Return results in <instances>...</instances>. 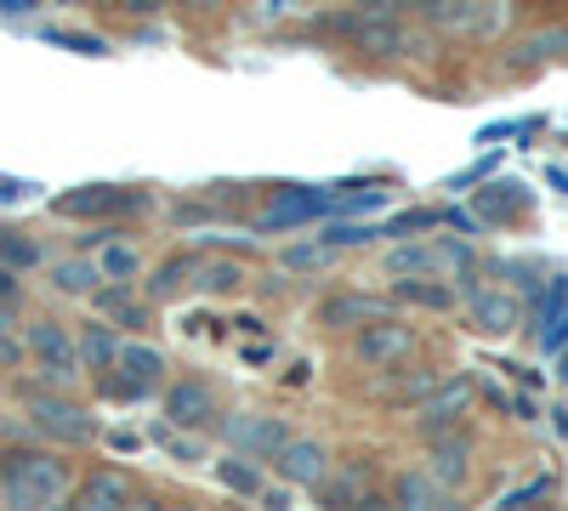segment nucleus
Wrapping results in <instances>:
<instances>
[{"label": "nucleus", "instance_id": "9d476101", "mask_svg": "<svg viewBox=\"0 0 568 511\" xmlns=\"http://www.w3.org/2000/svg\"><path fill=\"white\" fill-rule=\"evenodd\" d=\"M466 403H471V387H466V381H449V387H444V398H433V403L420 409V432H426V438L455 432V421L466 415Z\"/></svg>", "mask_w": 568, "mask_h": 511}, {"label": "nucleus", "instance_id": "5701e85b", "mask_svg": "<svg viewBox=\"0 0 568 511\" xmlns=\"http://www.w3.org/2000/svg\"><path fill=\"white\" fill-rule=\"evenodd\" d=\"M200 267V256H171V262H160V273H154V296H176L182 285H187V273Z\"/></svg>", "mask_w": 568, "mask_h": 511}, {"label": "nucleus", "instance_id": "20e7f679", "mask_svg": "<svg viewBox=\"0 0 568 511\" xmlns=\"http://www.w3.org/2000/svg\"><path fill=\"white\" fill-rule=\"evenodd\" d=\"M415 352V336L404 330V324H364L358 330V341H353V358L358 364H375V369H393L398 358H409Z\"/></svg>", "mask_w": 568, "mask_h": 511}, {"label": "nucleus", "instance_id": "39448f33", "mask_svg": "<svg viewBox=\"0 0 568 511\" xmlns=\"http://www.w3.org/2000/svg\"><path fill=\"white\" fill-rule=\"evenodd\" d=\"M222 432H227L233 449H245L256 460H278V449L291 443V438H284V427L267 421V415H233V421H222Z\"/></svg>", "mask_w": 568, "mask_h": 511}, {"label": "nucleus", "instance_id": "dca6fc26", "mask_svg": "<svg viewBox=\"0 0 568 511\" xmlns=\"http://www.w3.org/2000/svg\"><path fill=\"white\" fill-rule=\"evenodd\" d=\"M347 29H353V34H358V40L369 45V52H375V58H393V45L404 40L393 18H353Z\"/></svg>", "mask_w": 568, "mask_h": 511}, {"label": "nucleus", "instance_id": "a878e982", "mask_svg": "<svg viewBox=\"0 0 568 511\" xmlns=\"http://www.w3.org/2000/svg\"><path fill=\"white\" fill-rule=\"evenodd\" d=\"M23 358H29L23 336H12V330H0V369H18Z\"/></svg>", "mask_w": 568, "mask_h": 511}, {"label": "nucleus", "instance_id": "1a4fd4ad", "mask_svg": "<svg viewBox=\"0 0 568 511\" xmlns=\"http://www.w3.org/2000/svg\"><path fill=\"white\" fill-rule=\"evenodd\" d=\"M278 472L291 478V483H302V489H318L324 483V449L307 443V438H291V443L278 449Z\"/></svg>", "mask_w": 568, "mask_h": 511}, {"label": "nucleus", "instance_id": "c85d7f7f", "mask_svg": "<svg viewBox=\"0 0 568 511\" xmlns=\"http://www.w3.org/2000/svg\"><path fill=\"white\" fill-rule=\"evenodd\" d=\"M284 262H291V267H318V262H324V251H302V245H296Z\"/></svg>", "mask_w": 568, "mask_h": 511}, {"label": "nucleus", "instance_id": "f3484780", "mask_svg": "<svg viewBox=\"0 0 568 511\" xmlns=\"http://www.w3.org/2000/svg\"><path fill=\"white\" fill-rule=\"evenodd\" d=\"M364 478H369L364 467H358L353 478H336V483L324 478V483H318V500H324V511H358V500H364Z\"/></svg>", "mask_w": 568, "mask_h": 511}, {"label": "nucleus", "instance_id": "412c9836", "mask_svg": "<svg viewBox=\"0 0 568 511\" xmlns=\"http://www.w3.org/2000/svg\"><path fill=\"white\" fill-rule=\"evenodd\" d=\"M80 358L91 364V369H114L120 364V341L103 330V324H98V330H85V341H80Z\"/></svg>", "mask_w": 568, "mask_h": 511}, {"label": "nucleus", "instance_id": "aec40b11", "mask_svg": "<svg viewBox=\"0 0 568 511\" xmlns=\"http://www.w3.org/2000/svg\"><path fill=\"white\" fill-rule=\"evenodd\" d=\"M136 267H142V256H136L131 245H120V239H109V245H103V256H98V273H103V278H114V285L136 278Z\"/></svg>", "mask_w": 568, "mask_h": 511}, {"label": "nucleus", "instance_id": "a211bd4d", "mask_svg": "<svg viewBox=\"0 0 568 511\" xmlns=\"http://www.w3.org/2000/svg\"><path fill=\"white\" fill-rule=\"evenodd\" d=\"M98 307H103L109 318H120L125 330H142V318H149V313H142V302H136L125 285H109V290H98Z\"/></svg>", "mask_w": 568, "mask_h": 511}, {"label": "nucleus", "instance_id": "6ab92c4d", "mask_svg": "<svg viewBox=\"0 0 568 511\" xmlns=\"http://www.w3.org/2000/svg\"><path fill=\"white\" fill-rule=\"evenodd\" d=\"M216 478L233 489V494H262V472L256 467H245V454H227V460H216Z\"/></svg>", "mask_w": 568, "mask_h": 511}, {"label": "nucleus", "instance_id": "7c9ffc66", "mask_svg": "<svg viewBox=\"0 0 568 511\" xmlns=\"http://www.w3.org/2000/svg\"><path fill=\"white\" fill-rule=\"evenodd\" d=\"M125 511H165V505H160L154 494H131V500H125Z\"/></svg>", "mask_w": 568, "mask_h": 511}, {"label": "nucleus", "instance_id": "473e14b6", "mask_svg": "<svg viewBox=\"0 0 568 511\" xmlns=\"http://www.w3.org/2000/svg\"><path fill=\"white\" fill-rule=\"evenodd\" d=\"M0 330H12V318H7V307H0Z\"/></svg>", "mask_w": 568, "mask_h": 511}, {"label": "nucleus", "instance_id": "bb28decb", "mask_svg": "<svg viewBox=\"0 0 568 511\" xmlns=\"http://www.w3.org/2000/svg\"><path fill=\"white\" fill-rule=\"evenodd\" d=\"M489 216H511V205H517V194H489V200H478Z\"/></svg>", "mask_w": 568, "mask_h": 511}, {"label": "nucleus", "instance_id": "423d86ee", "mask_svg": "<svg viewBox=\"0 0 568 511\" xmlns=\"http://www.w3.org/2000/svg\"><path fill=\"white\" fill-rule=\"evenodd\" d=\"M125 500H131V478L125 472H91L69 494V511H125Z\"/></svg>", "mask_w": 568, "mask_h": 511}, {"label": "nucleus", "instance_id": "0eeeda50", "mask_svg": "<svg viewBox=\"0 0 568 511\" xmlns=\"http://www.w3.org/2000/svg\"><path fill=\"white\" fill-rule=\"evenodd\" d=\"M211 415H216V398H211L205 381H176L165 392V421L171 427H205Z\"/></svg>", "mask_w": 568, "mask_h": 511}, {"label": "nucleus", "instance_id": "7ed1b4c3", "mask_svg": "<svg viewBox=\"0 0 568 511\" xmlns=\"http://www.w3.org/2000/svg\"><path fill=\"white\" fill-rule=\"evenodd\" d=\"M23 347H29L45 369H52L58 381H69L74 369H80V347H74V336L63 330V324H52V318H34V324H29V336H23Z\"/></svg>", "mask_w": 568, "mask_h": 511}, {"label": "nucleus", "instance_id": "2f4dec72", "mask_svg": "<svg viewBox=\"0 0 568 511\" xmlns=\"http://www.w3.org/2000/svg\"><path fill=\"white\" fill-rule=\"evenodd\" d=\"M358 511H393V505H387V500H375V494H364V500H358Z\"/></svg>", "mask_w": 568, "mask_h": 511}, {"label": "nucleus", "instance_id": "ddd939ff", "mask_svg": "<svg viewBox=\"0 0 568 511\" xmlns=\"http://www.w3.org/2000/svg\"><path fill=\"white\" fill-rule=\"evenodd\" d=\"M466 454H471V438H466V432H455L449 443H438V449H433V478L455 489V483L466 478Z\"/></svg>", "mask_w": 568, "mask_h": 511}, {"label": "nucleus", "instance_id": "2eb2a0df", "mask_svg": "<svg viewBox=\"0 0 568 511\" xmlns=\"http://www.w3.org/2000/svg\"><path fill=\"white\" fill-rule=\"evenodd\" d=\"M393 296L409 302V307H433V313H449V307H455V290H449V285H433V278H404Z\"/></svg>", "mask_w": 568, "mask_h": 511}, {"label": "nucleus", "instance_id": "72a5a7b5", "mask_svg": "<svg viewBox=\"0 0 568 511\" xmlns=\"http://www.w3.org/2000/svg\"><path fill=\"white\" fill-rule=\"evenodd\" d=\"M165 511H194V505H187V500H176V505H165Z\"/></svg>", "mask_w": 568, "mask_h": 511}, {"label": "nucleus", "instance_id": "c756f323", "mask_svg": "<svg viewBox=\"0 0 568 511\" xmlns=\"http://www.w3.org/2000/svg\"><path fill=\"white\" fill-rule=\"evenodd\" d=\"M18 296V273H7V267H0V307H7Z\"/></svg>", "mask_w": 568, "mask_h": 511}, {"label": "nucleus", "instance_id": "6e6552de", "mask_svg": "<svg viewBox=\"0 0 568 511\" xmlns=\"http://www.w3.org/2000/svg\"><path fill=\"white\" fill-rule=\"evenodd\" d=\"M142 194H120V188H74L63 194L52 211L58 216H114V211H136Z\"/></svg>", "mask_w": 568, "mask_h": 511}, {"label": "nucleus", "instance_id": "9b49d317", "mask_svg": "<svg viewBox=\"0 0 568 511\" xmlns=\"http://www.w3.org/2000/svg\"><path fill=\"white\" fill-rule=\"evenodd\" d=\"M114 369H125V376H120L125 387L149 392V387H154V381L165 376V352H154V347H131V341H125V347H120V364H114Z\"/></svg>", "mask_w": 568, "mask_h": 511}, {"label": "nucleus", "instance_id": "cd10ccee", "mask_svg": "<svg viewBox=\"0 0 568 511\" xmlns=\"http://www.w3.org/2000/svg\"><path fill=\"white\" fill-rule=\"evenodd\" d=\"M278 358V347L273 341H256V347H245V364H273Z\"/></svg>", "mask_w": 568, "mask_h": 511}, {"label": "nucleus", "instance_id": "4be33fe9", "mask_svg": "<svg viewBox=\"0 0 568 511\" xmlns=\"http://www.w3.org/2000/svg\"><path fill=\"white\" fill-rule=\"evenodd\" d=\"M34 262H40V245L34 239H18L12 227H0V267L18 273V267H34Z\"/></svg>", "mask_w": 568, "mask_h": 511}, {"label": "nucleus", "instance_id": "4468645a", "mask_svg": "<svg viewBox=\"0 0 568 511\" xmlns=\"http://www.w3.org/2000/svg\"><path fill=\"white\" fill-rule=\"evenodd\" d=\"M98 262H80V256H69V262H58V273H52V285L63 290V296H98Z\"/></svg>", "mask_w": 568, "mask_h": 511}, {"label": "nucleus", "instance_id": "f8f14e48", "mask_svg": "<svg viewBox=\"0 0 568 511\" xmlns=\"http://www.w3.org/2000/svg\"><path fill=\"white\" fill-rule=\"evenodd\" d=\"M471 318H478V330L506 336L511 324H517V302H511V296H500V290H484L478 302H471Z\"/></svg>", "mask_w": 568, "mask_h": 511}, {"label": "nucleus", "instance_id": "393cba45", "mask_svg": "<svg viewBox=\"0 0 568 511\" xmlns=\"http://www.w3.org/2000/svg\"><path fill=\"white\" fill-rule=\"evenodd\" d=\"M205 290H216V296H233L245 285V267L240 262H205V278H200Z\"/></svg>", "mask_w": 568, "mask_h": 511}, {"label": "nucleus", "instance_id": "b1692460", "mask_svg": "<svg viewBox=\"0 0 568 511\" xmlns=\"http://www.w3.org/2000/svg\"><path fill=\"white\" fill-rule=\"evenodd\" d=\"M387 302H375V296H342V302H329L324 318H369V324H382Z\"/></svg>", "mask_w": 568, "mask_h": 511}, {"label": "nucleus", "instance_id": "f704fd0d", "mask_svg": "<svg viewBox=\"0 0 568 511\" xmlns=\"http://www.w3.org/2000/svg\"><path fill=\"white\" fill-rule=\"evenodd\" d=\"M562 376H568V358H562Z\"/></svg>", "mask_w": 568, "mask_h": 511}, {"label": "nucleus", "instance_id": "f257e3e1", "mask_svg": "<svg viewBox=\"0 0 568 511\" xmlns=\"http://www.w3.org/2000/svg\"><path fill=\"white\" fill-rule=\"evenodd\" d=\"M74 472L69 460L45 449H7L0 454V505L7 511H69Z\"/></svg>", "mask_w": 568, "mask_h": 511}, {"label": "nucleus", "instance_id": "f03ea898", "mask_svg": "<svg viewBox=\"0 0 568 511\" xmlns=\"http://www.w3.org/2000/svg\"><path fill=\"white\" fill-rule=\"evenodd\" d=\"M29 421L45 432V438H58V443H91L98 438V427H91V415L58 392H29Z\"/></svg>", "mask_w": 568, "mask_h": 511}]
</instances>
